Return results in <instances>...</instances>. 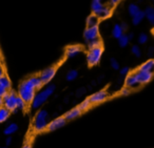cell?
Returning <instances> with one entry per match:
<instances>
[{
	"mask_svg": "<svg viewBox=\"0 0 154 148\" xmlns=\"http://www.w3.org/2000/svg\"><path fill=\"white\" fill-rule=\"evenodd\" d=\"M43 86L39 76H32L29 79L24 80L18 88V96L26 102V104L32 103L36 91L41 89Z\"/></svg>",
	"mask_w": 154,
	"mask_h": 148,
	"instance_id": "cell-1",
	"label": "cell"
},
{
	"mask_svg": "<svg viewBox=\"0 0 154 148\" xmlns=\"http://www.w3.org/2000/svg\"><path fill=\"white\" fill-rule=\"evenodd\" d=\"M55 88H56V86L54 84H49L47 87L41 89L39 93H37L36 95H35L34 99H33L32 103H31L33 109H38V108H40L41 106L48 101V99L54 93Z\"/></svg>",
	"mask_w": 154,
	"mask_h": 148,
	"instance_id": "cell-2",
	"label": "cell"
},
{
	"mask_svg": "<svg viewBox=\"0 0 154 148\" xmlns=\"http://www.w3.org/2000/svg\"><path fill=\"white\" fill-rule=\"evenodd\" d=\"M48 119H49V114L48 111L45 109H40L38 112L36 114L34 119V129L38 132L43 131L45 128H48Z\"/></svg>",
	"mask_w": 154,
	"mask_h": 148,
	"instance_id": "cell-3",
	"label": "cell"
},
{
	"mask_svg": "<svg viewBox=\"0 0 154 148\" xmlns=\"http://www.w3.org/2000/svg\"><path fill=\"white\" fill-rule=\"evenodd\" d=\"M101 56H103V47L101 46L91 49L87 55V61H88L89 65L93 66L98 64L101 59Z\"/></svg>",
	"mask_w": 154,
	"mask_h": 148,
	"instance_id": "cell-4",
	"label": "cell"
},
{
	"mask_svg": "<svg viewBox=\"0 0 154 148\" xmlns=\"http://www.w3.org/2000/svg\"><path fill=\"white\" fill-rule=\"evenodd\" d=\"M16 100H17V93L15 91H9L7 95L3 97V106L10 111L17 112L16 109Z\"/></svg>",
	"mask_w": 154,
	"mask_h": 148,
	"instance_id": "cell-5",
	"label": "cell"
},
{
	"mask_svg": "<svg viewBox=\"0 0 154 148\" xmlns=\"http://www.w3.org/2000/svg\"><path fill=\"white\" fill-rule=\"evenodd\" d=\"M55 75H56V67L51 66V67H48L45 70H42L40 73V75H39V78H40L42 84L45 85V84H49L52 81V79L55 77Z\"/></svg>",
	"mask_w": 154,
	"mask_h": 148,
	"instance_id": "cell-6",
	"label": "cell"
},
{
	"mask_svg": "<svg viewBox=\"0 0 154 148\" xmlns=\"http://www.w3.org/2000/svg\"><path fill=\"white\" fill-rule=\"evenodd\" d=\"M99 36L98 26H92V28H87L84 32V37L87 42H90L92 40L97 39Z\"/></svg>",
	"mask_w": 154,
	"mask_h": 148,
	"instance_id": "cell-7",
	"label": "cell"
},
{
	"mask_svg": "<svg viewBox=\"0 0 154 148\" xmlns=\"http://www.w3.org/2000/svg\"><path fill=\"white\" fill-rule=\"evenodd\" d=\"M135 77H136L137 81H138L139 84H146V83L150 82L153 78V74L152 73H148V72H143V70H138L134 73Z\"/></svg>",
	"mask_w": 154,
	"mask_h": 148,
	"instance_id": "cell-8",
	"label": "cell"
},
{
	"mask_svg": "<svg viewBox=\"0 0 154 148\" xmlns=\"http://www.w3.org/2000/svg\"><path fill=\"white\" fill-rule=\"evenodd\" d=\"M66 124V120L64 119V117H58V118L54 119L53 121L49 123L48 125V130L49 131H54L57 130V129L61 128L62 126Z\"/></svg>",
	"mask_w": 154,
	"mask_h": 148,
	"instance_id": "cell-9",
	"label": "cell"
},
{
	"mask_svg": "<svg viewBox=\"0 0 154 148\" xmlns=\"http://www.w3.org/2000/svg\"><path fill=\"white\" fill-rule=\"evenodd\" d=\"M108 99V93L107 91L105 90H99L97 93H93L89 100H90L91 104H98V103H101V102L106 101Z\"/></svg>",
	"mask_w": 154,
	"mask_h": 148,
	"instance_id": "cell-10",
	"label": "cell"
},
{
	"mask_svg": "<svg viewBox=\"0 0 154 148\" xmlns=\"http://www.w3.org/2000/svg\"><path fill=\"white\" fill-rule=\"evenodd\" d=\"M126 86L128 87V88H130V89L131 88L135 89V88H137V87L140 86V84H139L138 81H137L136 77H135L134 73L127 76V78H126Z\"/></svg>",
	"mask_w": 154,
	"mask_h": 148,
	"instance_id": "cell-11",
	"label": "cell"
},
{
	"mask_svg": "<svg viewBox=\"0 0 154 148\" xmlns=\"http://www.w3.org/2000/svg\"><path fill=\"white\" fill-rule=\"evenodd\" d=\"M82 52V47L79 45H71L66 49V56L68 58H74L76 57L78 54Z\"/></svg>",
	"mask_w": 154,
	"mask_h": 148,
	"instance_id": "cell-12",
	"label": "cell"
},
{
	"mask_svg": "<svg viewBox=\"0 0 154 148\" xmlns=\"http://www.w3.org/2000/svg\"><path fill=\"white\" fill-rule=\"evenodd\" d=\"M80 114H82V110H80L78 107H75V108H73V109H71L66 112L64 119H66V121H71V120L76 119L77 117H79Z\"/></svg>",
	"mask_w": 154,
	"mask_h": 148,
	"instance_id": "cell-13",
	"label": "cell"
},
{
	"mask_svg": "<svg viewBox=\"0 0 154 148\" xmlns=\"http://www.w3.org/2000/svg\"><path fill=\"white\" fill-rule=\"evenodd\" d=\"M138 70H143V72H148V73H154V59H150L148 61L143 62L140 66H139Z\"/></svg>",
	"mask_w": 154,
	"mask_h": 148,
	"instance_id": "cell-14",
	"label": "cell"
},
{
	"mask_svg": "<svg viewBox=\"0 0 154 148\" xmlns=\"http://www.w3.org/2000/svg\"><path fill=\"white\" fill-rule=\"evenodd\" d=\"M145 13V17L149 21L150 24L154 25V7H147L143 11Z\"/></svg>",
	"mask_w": 154,
	"mask_h": 148,
	"instance_id": "cell-15",
	"label": "cell"
},
{
	"mask_svg": "<svg viewBox=\"0 0 154 148\" xmlns=\"http://www.w3.org/2000/svg\"><path fill=\"white\" fill-rule=\"evenodd\" d=\"M124 32H125V31L122 28L120 24H115V25L113 26V28H112V36L118 40V39H119L122 35H124Z\"/></svg>",
	"mask_w": 154,
	"mask_h": 148,
	"instance_id": "cell-16",
	"label": "cell"
},
{
	"mask_svg": "<svg viewBox=\"0 0 154 148\" xmlns=\"http://www.w3.org/2000/svg\"><path fill=\"white\" fill-rule=\"evenodd\" d=\"M99 18L96 15H90L87 18V26L88 28H92V26H98Z\"/></svg>",
	"mask_w": 154,
	"mask_h": 148,
	"instance_id": "cell-17",
	"label": "cell"
},
{
	"mask_svg": "<svg viewBox=\"0 0 154 148\" xmlns=\"http://www.w3.org/2000/svg\"><path fill=\"white\" fill-rule=\"evenodd\" d=\"M17 130H18V125L16 124V123H11V124H9L5 128L3 133H5V135H12L13 133H15Z\"/></svg>",
	"mask_w": 154,
	"mask_h": 148,
	"instance_id": "cell-18",
	"label": "cell"
},
{
	"mask_svg": "<svg viewBox=\"0 0 154 148\" xmlns=\"http://www.w3.org/2000/svg\"><path fill=\"white\" fill-rule=\"evenodd\" d=\"M10 114H11V111L9 109H7L5 106L0 107V124L8 120V118L10 117Z\"/></svg>",
	"mask_w": 154,
	"mask_h": 148,
	"instance_id": "cell-19",
	"label": "cell"
},
{
	"mask_svg": "<svg viewBox=\"0 0 154 148\" xmlns=\"http://www.w3.org/2000/svg\"><path fill=\"white\" fill-rule=\"evenodd\" d=\"M139 12H140V7H138L137 4H135V3H131V4H129L128 7V13L130 16H132V17H134L136 14H138Z\"/></svg>",
	"mask_w": 154,
	"mask_h": 148,
	"instance_id": "cell-20",
	"label": "cell"
},
{
	"mask_svg": "<svg viewBox=\"0 0 154 148\" xmlns=\"http://www.w3.org/2000/svg\"><path fill=\"white\" fill-rule=\"evenodd\" d=\"M143 18H145V13H143V11L140 10V12H139L138 14H136L134 17H132V23L134 24V25H138L139 23H141Z\"/></svg>",
	"mask_w": 154,
	"mask_h": 148,
	"instance_id": "cell-21",
	"label": "cell"
},
{
	"mask_svg": "<svg viewBox=\"0 0 154 148\" xmlns=\"http://www.w3.org/2000/svg\"><path fill=\"white\" fill-rule=\"evenodd\" d=\"M26 108V103L17 95V100H16V109L17 110H23Z\"/></svg>",
	"mask_w": 154,
	"mask_h": 148,
	"instance_id": "cell-22",
	"label": "cell"
},
{
	"mask_svg": "<svg viewBox=\"0 0 154 148\" xmlns=\"http://www.w3.org/2000/svg\"><path fill=\"white\" fill-rule=\"evenodd\" d=\"M77 77H78V72H77L76 70H71L66 73V81H74Z\"/></svg>",
	"mask_w": 154,
	"mask_h": 148,
	"instance_id": "cell-23",
	"label": "cell"
},
{
	"mask_svg": "<svg viewBox=\"0 0 154 148\" xmlns=\"http://www.w3.org/2000/svg\"><path fill=\"white\" fill-rule=\"evenodd\" d=\"M111 16V9L108 7H105L103 10L100 12V14L98 15V18H101V19H107L108 17Z\"/></svg>",
	"mask_w": 154,
	"mask_h": 148,
	"instance_id": "cell-24",
	"label": "cell"
},
{
	"mask_svg": "<svg viewBox=\"0 0 154 148\" xmlns=\"http://www.w3.org/2000/svg\"><path fill=\"white\" fill-rule=\"evenodd\" d=\"M129 42H130V40H129L128 36H127V35H125V34L122 35L119 39H118V44H119L120 47H126L127 45L129 44Z\"/></svg>",
	"mask_w": 154,
	"mask_h": 148,
	"instance_id": "cell-25",
	"label": "cell"
},
{
	"mask_svg": "<svg viewBox=\"0 0 154 148\" xmlns=\"http://www.w3.org/2000/svg\"><path fill=\"white\" fill-rule=\"evenodd\" d=\"M99 46H101V41H100V39H99V38H97V39H95V40H92V41H90V42H88L89 49H94V47H99Z\"/></svg>",
	"mask_w": 154,
	"mask_h": 148,
	"instance_id": "cell-26",
	"label": "cell"
},
{
	"mask_svg": "<svg viewBox=\"0 0 154 148\" xmlns=\"http://www.w3.org/2000/svg\"><path fill=\"white\" fill-rule=\"evenodd\" d=\"M91 106V102L89 99H86L85 101H82V103H80V105L78 106V108H79L82 111H84V110H87L89 107Z\"/></svg>",
	"mask_w": 154,
	"mask_h": 148,
	"instance_id": "cell-27",
	"label": "cell"
},
{
	"mask_svg": "<svg viewBox=\"0 0 154 148\" xmlns=\"http://www.w3.org/2000/svg\"><path fill=\"white\" fill-rule=\"evenodd\" d=\"M137 40H138L139 44H146V43L148 42V40H149V37H148V35L145 34V33H141L138 36V38H137Z\"/></svg>",
	"mask_w": 154,
	"mask_h": 148,
	"instance_id": "cell-28",
	"label": "cell"
},
{
	"mask_svg": "<svg viewBox=\"0 0 154 148\" xmlns=\"http://www.w3.org/2000/svg\"><path fill=\"white\" fill-rule=\"evenodd\" d=\"M131 52H132V54L135 56V57L139 58L141 56V51H140V47L138 46V45H133L132 47H131Z\"/></svg>",
	"mask_w": 154,
	"mask_h": 148,
	"instance_id": "cell-29",
	"label": "cell"
},
{
	"mask_svg": "<svg viewBox=\"0 0 154 148\" xmlns=\"http://www.w3.org/2000/svg\"><path fill=\"white\" fill-rule=\"evenodd\" d=\"M110 64H111V67L113 68V70H119V62L117 61V60L115 59V58H111L110 59Z\"/></svg>",
	"mask_w": 154,
	"mask_h": 148,
	"instance_id": "cell-30",
	"label": "cell"
},
{
	"mask_svg": "<svg viewBox=\"0 0 154 148\" xmlns=\"http://www.w3.org/2000/svg\"><path fill=\"white\" fill-rule=\"evenodd\" d=\"M129 73H130V70H129V67H122V70H119V74H120V76H128L129 75Z\"/></svg>",
	"mask_w": 154,
	"mask_h": 148,
	"instance_id": "cell-31",
	"label": "cell"
},
{
	"mask_svg": "<svg viewBox=\"0 0 154 148\" xmlns=\"http://www.w3.org/2000/svg\"><path fill=\"white\" fill-rule=\"evenodd\" d=\"M130 88H128V87H125V88H122V90H120V95L122 96H128L129 93H130Z\"/></svg>",
	"mask_w": 154,
	"mask_h": 148,
	"instance_id": "cell-32",
	"label": "cell"
},
{
	"mask_svg": "<svg viewBox=\"0 0 154 148\" xmlns=\"http://www.w3.org/2000/svg\"><path fill=\"white\" fill-rule=\"evenodd\" d=\"M85 93H86V88H80V89H78V90H77L76 95L78 96V97H80V96H82Z\"/></svg>",
	"mask_w": 154,
	"mask_h": 148,
	"instance_id": "cell-33",
	"label": "cell"
},
{
	"mask_svg": "<svg viewBox=\"0 0 154 148\" xmlns=\"http://www.w3.org/2000/svg\"><path fill=\"white\" fill-rule=\"evenodd\" d=\"M12 142H13V139H12L11 135H9V137L5 139V144H7V146H10L12 144Z\"/></svg>",
	"mask_w": 154,
	"mask_h": 148,
	"instance_id": "cell-34",
	"label": "cell"
},
{
	"mask_svg": "<svg viewBox=\"0 0 154 148\" xmlns=\"http://www.w3.org/2000/svg\"><path fill=\"white\" fill-rule=\"evenodd\" d=\"M119 1H120V0H110V3H111V5H113V7H114V5L117 4Z\"/></svg>",
	"mask_w": 154,
	"mask_h": 148,
	"instance_id": "cell-35",
	"label": "cell"
},
{
	"mask_svg": "<svg viewBox=\"0 0 154 148\" xmlns=\"http://www.w3.org/2000/svg\"><path fill=\"white\" fill-rule=\"evenodd\" d=\"M127 36H128V38H129V40H132L133 39V37H134V34H133V33H130V34H128L127 35Z\"/></svg>",
	"mask_w": 154,
	"mask_h": 148,
	"instance_id": "cell-36",
	"label": "cell"
},
{
	"mask_svg": "<svg viewBox=\"0 0 154 148\" xmlns=\"http://www.w3.org/2000/svg\"><path fill=\"white\" fill-rule=\"evenodd\" d=\"M120 26H122V28L124 31H126V30H127V24H126V23H122V24H120Z\"/></svg>",
	"mask_w": 154,
	"mask_h": 148,
	"instance_id": "cell-37",
	"label": "cell"
},
{
	"mask_svg": "<svg viewBox=\"0 0 154 148\" xmlns=\"http://www.w3.org/2000/svg\"><path fill=\"white\" fill-rule=\"evenodd\" d=\"M3 106V98L0 97V107H2Z\"/></svg>",
	"mask_w": 154,
	"mask_h": 148,
	"instance_id": "cell-38",
	"label": "cell"
},
{
	"mask_svg": "<svg viewBox=\"0 0 154 148\" xmlns=\"http://www.w3.org/2000/svg\"><path fill=\"white\" fill-rule=\"evenodd\" d=\"M22 148H32V146H31L30 144H26V145H24Z\"/></svg>",
	"mask_w": 154,
	"mask_h": 148,
	"instance_id": "cell-39",
	"label": "cell"
},
{
	"mask_svg": "<svg viewBox=\"0 0 154 148\" xmlns=\"http://www.w3.org/2000/svg\"><path fill=\"white\" fill-rule=\"evenodd\" d=\"M95 1H98V2H103V0H95Z\"/></svg>",
	"mask_w": 154,
	"mask_h": 148,
	"instance_id": "cell-40",
	"label": "cell"
},
{
	"mask_svg": "<svg viewBox=\"0 0 154 148\" xmlns=\"http://www.w3.org/2000/svg\"><path fill=\"white\" fill-rule=\"evenodd\" d=\"M0 148H8V147H0Z\"/></svg>",
	"mask_w": 154,
	"mask_h": 148,
	"instance_id": "cell-41",
	"label": "cell"
}]
</instances>
